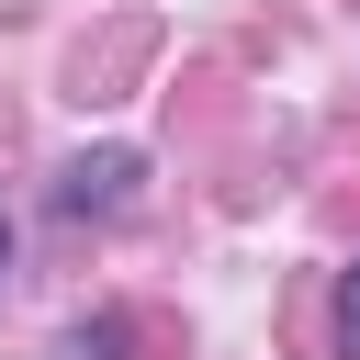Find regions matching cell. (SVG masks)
Masks as SVG:
<instances>
[{
	"mask_svg": "<svg viewBox=\"0 0 360 360\" xmlns=\"http://www.w3.org/2000/svg\"><path fill=\"white\" fill-rule=\"evenodd\" d=\"M0 270H11V225H0Z\"/></svg>",
	"mask_w": 360,
	"mask_h": 360,
	"instance_id": "cell-2",
	"label": "cell"
},
{
	"mask_svg": "<svg viewBox=\"0 0 360 360\" xmlns=\"http://www.w3.org/2000/svg\"><path fill=\"white\" fill-rule=\"evenodd\" d=\"M349 360H360V270H349Z\"/></svg>",
	"mask_w": 360,
	"mask_h": 360,
	"instance_id": "cell-1",
	"label": "cell"
}]
</instances>
